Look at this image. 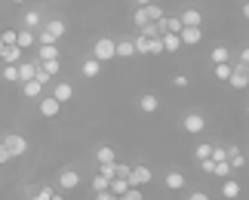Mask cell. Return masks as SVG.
I'll use <instances>...</instances> for the list:
<instances>
[{
    "mask_svg": "<svg viewBox=\"0 0 249 200\" xmlns=\"http://www.w3.org/2000/svg\"><path fill=\"white\" fill-rule=\"evenodd\" d=\"M62 37H65V22H62V18H50V22L40 25L37 43H59Z\"/></svg>",
    "mask_w": 249,
    "mask_h": 200,
    "instance_id": "obj_1",
    "label": "cell"
},
{
    "mask_svg": "<svg viewBox=\"0 0 249 200\" xmlns=\"http://www.w3.org/2000/svg\"><path fill=\"white\" fill-rule=\"evenodd\" d=\"M92 59H99L102 65L117 59V40H111V37H99V40L92 43Z\"/></svg>",
    "mask_w": 249,
    "mask_h": 200,
    "instance_id": "obj_2",
    "label": "cell"
},
{
    "mask_svg": "<svg viewBox=\"0 0 249 200\" xmlns=\"http://www.w3.org/2000/svg\"><path fill=\"white\" fill-rule=\"evenodd\" d=\"M228 83H231L234 90H246L249 87V65H234L231 68V77H228Z\"/></svg>",
    "mask_w": 249,
    "mask_h": 200,
    "instance_id": "obj_3",
    "label": "cell"
},
{
    "mask_svg": "<svg viewBox=\"0 0 249 200\" xmlns=\"http://www.w3.org/2000/svg\"><path fill=\"white\" fill-rule=\"evenodd\" d=\"M3 145H6V151L13 157H22L28 151V142H25V136H18V132H9V136L3 139Z\"/></svg>",
    "mask_w": 249,
    "mask_h": 200,
    "instance_id": "obj_4",
    "label": "cell"
},
{
    "mask_svg": "<svg viewBox=\"0 0 249 200\" xmlns=\"http://www.w3.org/2000/svg\"><path fill=\"white\" fill-rule=\"evenodd\" d=\"M151 179H154V173H151L148 166H132V173H129L126 182H129V188H145Z\"/></svg>",
    "mask_w": 249,
    "mask_h": 200,
    "instance_id": "obj_5",
    "label": "cell"
},
{
    "mask_svg": "<svg viewBox=\"0 0 249 200\" xmlns=\"http://www.w3.org/2000/svg\"><path fill=\"white\" fill-rule=\"evenodd\" d=\"M59 111H62V102H59V99H55V96H53V92H50V96H43V99H40V114H43V117H46V120H53V117H59Z\"/></svg>",
    "mask_w": 249,
    "mask_h": 200,
    "instance_id": "obj_6",
    "label": "cell"
},
{
    "mask_svg": "<svg viewBox=\"0 0 249 200\" xmlns=\"http://www.w3.org/2000/svg\"><path fill=\"white\" fill-rule=\"evenodd\" d=\"M178 37H181V46H194V43L203 40V31H200L197 25H185V28L178 31Z\"/></svg>",
    "mask_w": 249,
    "mask_h": 200,
    "instance_id": "obj_7",
    "label": "cell"
},
{
    "mask_svg": "<svg viewBox=\"0 0 249 200\" xmlns=\"http://www.w3.org/2000/svg\"><path fill=\"white\" fill-rule=\"evenodd\" d=\"M22 46H3L0 50V65H18L22 62Z\"/></svg>",
    "mask_w": 249,
    "mask_h": 200,
    "instance_id": "obj_8",
    "label": "cell"
},
{
    "mask_svg": "<svg viewBox=\"0 0 249 200\" xmlns=\"http://www.w3.org/2000/svg\"><path fill=\"white\" fill-rule=\"evenodd\" d=\"M203 127H206V120L200 117V114H188V117L181 120V129H185V132H191V136H197V132H203Z\"/></svg>",
    "mask_w": 249,
    "mask_h": 200,
    "instance_id": "obj_9",
    "label": "cell"
},
{
    "mask_svg": "<svg viewBox=\"0 0 249 200\" xmlns=\"http://www.w3.org/2000/svg\"><path fill=\"white\" fill-rule=\"evenodd\" d=\"M59 185L65 188V191H71V188H77L80 185V173H77V169H62V173H59Z\"/></svg>",
    "mask_w": 249,
    "mask_h": 200,
    "instance_id": "obj_10",
    "label": "cell"
},
{
    "mask_svg": "<svg viewBox=\"0 0 249 200\" xmlns=\"http://www.w3.org/2000/svg\"><path fill=\"white\" fill-rule=\"evenodd\" d=\"M37 65H40V59H34V62H18V83H28V80H34V74H37Z\"/></svg>",
    "mask_w": 249,
    "mask_h": 200,
    "instance_id": "obj_11",
    "label": "cell"
},
{
    "mask_svg": "<svg viewBox=\"0 0 249 200\" xmlns=\"http://www.w3.org/2000/svg\"><path fill=\"white\" fill-rule=\"evenodd\" d=\"M240 191H243L240 182H234L231 176L222 179V197H225V200H237V197H240Z\"/></svg>",
    "mask_w": 249,
    "mask_h": 200,
    "instance_id": "obj_12",
    "label": "cell"
},
{
    "mask_svg": "<svg viewBox=\"0 0 249 200\" xmlns=\"http://www.w3.org/2000/svg\"><path fill=\"white\" fill-rule=\"evenodd\" d=\"M53 96H55V99H59V102L65 105V102H71V99H74V87L62 80V83H55V87H53Z\"/></svg>",
    "mask_w": 249,
    "mask_h": 200,
    "instance_id": "obj_13",
    "label": "cell"
},
{
    "mask_svg": "<svg viewBox=\"0 0 249 200\" xmlns=\"http://www.w3.org/2000/svg\"><path fill=\"white\" fill-rule=\"evenodd\" d=\"M178 18H181V25H197V28H200V22H203V13H200L197 6H188Z\"/></svg>",
    "mask_w": 249,
    "mask_h": 200,
    "instance_id": "obj_14",
    "label": "cell"
},
{
    "mask_svg": "<svg viewBox=\"0 0 249 200\" xmlns=\"http://www.w3.org/2000/svg\"><path fill=\"white\" fill-rule=\"evenodd\" d=\"M163 182H166V188H169V191H181V188H185V176H181L178 169H169Z\"/></svg>",
    "mask_w": 249,
    "mask_h": 200,
    "instance_id": "obj_15",
    "label": "cell"
},
{
    "mask_svg": "<svg viewBox=\"0 0 249 200\" xmlns=\"http://www.w3.org/2000/svg\"><path fill=\"white\" fill-rule=\"evenodd\" d=\"M37 59H40V62L59 59V46H55V43H40V46H37Z\"/></svg>",
    "mask_w": 249,
    "mask_h": 200,
    "instance_id": "obj_16",
    "label": "cell"
},
{
    "mask_svg": "<svg viewBox=\"0 0 249 200\" xmlns=\"http://www.w3.org/2000/svg\"><path fill=\"white\" fill-rule=\"evenodd\" d=\"M160 40H163V53H178V50H181V37L172 34V31H166Z\"/></svg>",
    "mask_w": 249,
    "mask_h": 200,
    "instance_id": "obj_17",
    "label": "cell"
},
{
    "mask_svg": "<svg viewBox=\"0 0 249 200\" xmlns=\"http://www.w3.org/2000/svg\"><path fill=\"white\" fill-rule=\"evenodd\" d=\"M34 43H37V34L31 31V28H22V31L16 34V46H22V50L25 46H34Z\"/></svg>",
    "mask_w": 249,
    "mask_h": 200,
    "instance_id": "obj_18",
    "label": "cell"
},
{
    "mask_svg": "<svg viewBox=\"0 0 249 200\" xmlns=\"http://www.w3.org/2000/svg\"><path fill=\"white\" fill-rule=\"evenodd\" d=\"M157 105H160V99L154 96V92H145V96L139 99V108L145 111V114H154V111H157Z\"/></svg>",
    "mask_w": 249,
    "mask_h": 200,
    "instance_id": "obj_19",
    "label": "cell"
},
{
    "mask_svg": "<svg viewBox=\"0 0 249 200\" xmlns=\"http://www.w3.org/2000/svg\"><path fill=\"white\" fill-rule=\"evenodd\" d=\"M80 71H83V77H89V80H92V77H99V71H102V62L89 55V59L83 62V68H80Z\"/></svg>",
    "mask_w": 249,
    "mask_h": 200,
    "instance_id": "obj_20",
    "label": "cell"
},
{
    "mask_svg": "<svg viewBox=\"0 0 249 200\" xmlns=\"http://www.w3.org/2000/svg\"><path fill=\"white\" fill-rule=\"evenodd\" d=\"M22 22H25V28H31V31H37V28L43 25V18H40V9H28Z\"/></svg>",
    "mask_w": 249,
    "mask_h": 200,
    "instance_id": "obj_21",
    "label": "cell"
},
{
    "mask_svg": "<svg viewBox=\"0 0 249 200\" xmlns=\"http://www.w3.org/2000/svg\"><path fill=\"white\" fill-rule=\"evenodd\" d=\"M95 160H99V164H114V160H117V154H114L111 145H99V151H95Z\"/></svg>",
    "mask_w": 249,
    "mask_h": 200,
    "instance_id": "obj_22",
    "label": "cell"
},
{
    "mask_svg": "<svg viewBox=\"0 0 249 200\" xmlns=\"http://www.w3.org/2000/svg\"><path fill=\"white\" fill-rule=\"evenodd\" d=\"M22 87H25V99H40L43 96V83H37V80H28Z\"/></svg>",
    "mask_w": 249,
    "mask_h": 200,
    "instance_id": "obj_23",
    "label": "cell"
},
{
    "mask_svg": "<svg viewBox=\"0 0 249 200\" xmlns=\"http://www.w3.org/2000/svg\"><path fill=\"white\" fill-rule=\"evenodd\" d=\"M0 77L6 83H18V65H0Z\"/></svg>",
    "mask_w": 249,
    "mask_h": 200,
    "instance_id": "obj_24",
    "label": "cell"
},
{
    "mask_svg": "<svg viewBox=\"0 0 249 200\" xmlns=\"http://www.w3.org/2000/svg\"><path fill=\"white\" fill-rule=\"evenodd\" d=\"M136 55V43L132 40H120L117 43V59H132Z\"/></svg>",
    "mask_w": 249,
    "mask_h": 200,
    "instance_id": "obj_25",
    "label": "cell"
},
{
    "mask_svg": "<svg viewBox=\"0 0 249 200\" xmlns=\"http://www.w3.org/2000/svg\"><path fill=\"white\" fill-rule=\"evenodd\" d=\"M108 191L120 197V194H126V191H129V182H126V179H111V185H108Z\"/></svg>",
    "mask_w": 249,
    "mask_h": 200,
    "instance_id": "obj_26",
    "label": "cell"
},
{
    "mask_svg": "<svg viewBox=\"0 0 249 200\" xmlns=\"http://www.w3.org/2000/svg\"><path fill=\"white\" fill-rule=\"evenodd\" d=\"M132 22H136V28L142 31V28L151 22V18H148V9H145V6H136V16H132Z\"/></svg>",
    "mask_w": 249,
    "mask_h": 200,
    "instance_id": "obj_27",
    "label": "cell"
},
{
    "mask_svg": "<svg viewBox=\"0 0 249 200\" xmlns=\"http://www.w3.org/2000/svg\"><path fill=\"white\" fill-rule=\"evenodd\" d=\"M145 9H148V18H151V22H160V18H163V6L154 3V0H151V3H148Z\"/></svg>",
    "mask_w": 249,
    "mask_h": 200,
    "instance_id": "obj_28",
    "label": "cell"
},
{
    "mask_svg": "<svg viewBox=\"0 0 249 200\" xmlns=\"http://www.w3.org/2000/svg\"><path fill=\"white\" fill-rule=\"evenodd\" d=\"M209 59L218 65V62H228V59H231V53H228V46H215V50L209 53Z\"/></svg>",
    "mask_w": 249,
    "mask_h": 200,
    "instance_id": "obj_29",
    "label": "cell"
},
{
    "mask_svg": "<svg viewBox=\"0 0 249 200\" xmlns=\"http://www.w3.org/2000/svg\"><path fill=\"white\" fill-rule=\"evenodd\" d=\"M231 173H234V169H231V164H228V160H218L215 169H213V176H218V179H228Z\"/></svg>",
    "mask_w": 249,
    "mask_h": 200,
    "instance_id": "obj_30",
    "label": "cell"
},
{
    "mask_svg": "<svg viewBox=\"0 0 249 200\" xmlns=\"http://www.w3.org/2000/svg\"><path fill=\"white\" fill-rule=\"evenodd\" d=\"M108 185H111V179H108V176L95 173V179H92V191H108Z\"/></svg>",
    "mask_w": 249,
    "mask_h": 200,
    "instance_id": "obj_31",
    "label": "cell"
},
{
    "mask_svg": "<svg viewBox=\"0 0 249 200\" xmlns=\"http://www.w3.org/2000/svg\"><path fill=\"white\" fill-rule=\"evenodd\" d=\"M213 74H215V80H228V77H231V65H228V62H218Z\"/></svg>",
    "mask_w": 249,
    "mask_h": 200,
    "instance_id": "obj_32",
    "label": "cell"
},
{
    "mask_svg": "<svg viewBox=\"0 0 249 200\" xmlns=\"http://www.w3.org/2000/svg\"><path fill=\"white\" fill-rule=\"evenodd\" d=\"M163 53V40L160 37H148V55H160Z\"/></svg>",
    "mask_w": 249,
    "mask_h": 200,
    "instance_id": "obj_33",
    "label": "cell"
},
{
    "mask_svg": "<svg viewBox=\"0 0 249 200\" xmlns=\"http://www.w3.org/2000/svg\"><path fill=\"white\" fill-rule=\"evenodd\" d=\"M129 173H132L129 164H120V160L114 164V179H129Z\"/></svg>",
    "mask_w": 249,
    "mask_h": 200,
    "instance_id": "obj_34",
    "label": "cell"
},
{
    "mask_svg": "<svg viewBox=\"0 0 249 200\" xmlns=\"http://www.w3.org/2000/svg\"><path fill=\"white\" fill-rule=\"evenodd\" d=\"M40 68L50 74V77H55L59 74V59H50V62H40Z\"/></svg>",
    "mask_w": 249,
    "mask_h": 200,
    "instance_id": "obj_35",
    "label": "cell"
},
{
    "mask_svg": "<svg viewBox=\"0 0 249 200\" xmlns=\"http://www.w3.org/2000/svg\"><path fill=\"white\" fill-rule=\"evenodd\" d=\"M120 200H145V194H142V188H129L126 194H120Z\"/></svg>",
    "mask_w": 249,
    "mask_h": 200,
    "instance_id": "obj_36",
    "label": "cell"
},
{
    "mask_svg": "<svg viewBox=\"0 0 249 200\" xmlns=\"http://www.w3.org/2000/svg\"><path fill=\"white\" fill-rule=\"evenodd\" d=\"M213 160L218 164V160H228V148L225 145H213Z\"/></svg>",
    "mask_w": 249,
    "mask_h": 200,
    "instance_id": "obj_37",
    "label": "cell"
},
{
    "mask_svg": "<svg viewBox=\"0 0 249 200\" xmlns=\"http://www.w3.org/2000/svg\"><path fill=\"white\" fill-rule=\"evenodd\" d=\"M16 34H18V31H13V28L0 31V37H3V43H6V46H16Z\"/></svg>",
    "mask_w": 249,
    "mask_h": 200,
    "instance_id": "obj_38",
    "label": "cell"
},
{
    "mask_svg": "<svg viewBox=\"0 0 249 200\" xmlns=\"http://www.w3.org/2000/svg\"><path fill=\"white\" fill-rule=\"evenodd\" d=\"M213 157V145H197V160H206Z\"/></svg>",
    "mask_w": 249,
    "mask_h": 200,
    "instance_id": "obj_39",
    "label": "cell"
},
{
    "mask_svg": "<svg viewBox=\"0 0 249 200\" xmlns=\"http://www.w3.org/2000/svg\"><path fill=\"white\" fill-rule=\"evenodd\" d=\"M197 166L203 169V173H213V169H215V160H213V157H206V160H197Z\"/></svg>",
    "mask_w": 249,
    "mask_h": 200,
    "instance_id": "obj_40",
    "label": "cell"
},
{
    "mask_svg": "<svg viewBox=\"0 0 249 200\" xmlns=\"http://www.w3.org/2000/svg\"><path fill=\"white\" fill-rule=\"evenodd\" d=\"M9 160H13V154H9V151H6V145L0 142V166H3V164H9Z\"/></svg>",
    "mask_w": 249,
    "mask_h": 200,
    "instance_id": "obj_41",
    "label": "cell"
},
{
    "mask_svg": "<svg viewBox=\"0 0 249 200\" xmlns=\"http://www.w3.org/2000/svg\"><path fill=\"white\" fill-rule=\"evenodd\" d=\"M172 83H176L178 90H185V87H188V77H185V74H176V77H172Z\"/></svg>",
    "mask_w": 249,
    "mask_h": 200,
    "instance_id": "obj_42",
    "label": "cell"
},
{
    "mask_svg": "<svg viewBox=\"0 0 249 200\" xmlns=\"http://www.w3.org/2000/svg\"><path fill=\"white\" fill-rule=\"evenodd\" d=\"M95 200H120V197L111 194V191H95Z\"/></svg>",
    "mask_w": 249,
    "mask_h": 200,
    "instance_id": "obj_43",
    "label": "cell"
},
{
    "mask_svg": "<svg viewBox=\"0 0 249 200\" xmlns=\"http://www.w3.org/2000/svg\"><path fill=\"white\" fill-rule=\"evenodd\" d=\"M53 194H55V191H53V188H50V185H46V188H40V191H37V197H40V200H50Z\"/></svg>",
    "mask_w": 249,
    "mask_h": 200,
    "instance_id": "obj_44",
    "label": "cell"
},
{
    "mask_svg": "<svg viewBox=\"0 0 249 200\" xmlns=\"http://www.w3.org/2000/svg\"><path fill=\"white\" fill-rule=\"evenodd\" d=\"M240 62H243V65H249V46H243V53H240Z\"/></svg>",
    "mask_w": 249,
    "mask_h": 200,
    "instance_id": "obj_45",
    "label": "cell"
},
{
    "mask_svg": "<svg viewBox=\"0 0 249 200\" xmlns=\"http://www.w3.org/2000/svg\"><path fill=\"white\" fill-rule=\"evenodd\" d=\"M188 200H209V194H203V191H197V194H191Z\"/></svg>",
    "mask_w": 249,
    "mask_h": 200,
    "instance_id": "obj_46",
    "label": "cell"
},
{
    "mask_svg": "<svg viewBox=\"0 0 249 200\" xmlns=\"http://www.w3.org/2000/svg\"><path fill=\"white\" fill-rule=\"evenodd\" d=\"M243 18L249 22V0H243Z\"/></svg>",
    "mask_w": 249,
    "mask_h": 200,
    "instance_id": "obj_47",
    "label": "cell"
},
{
    "mask_svg": "<svg viewBox=\"0 0 249 200\" xmlns=\"http://www.w3.org/2000/svg\"><path fill=\"white\" fill-rule=\"evenodd\" d=\"M151 3V0H136V6H148Z\"/></svg>",
    "mask_w": 249,
    "mask_h": 200,
    "instance_id": "obj_48",
    "label": "cell"
},
{
    "mask_svg": "<svg viewBox=\"0 0 249 200\" xmlns=\"http://www.w3.org/2000/svg\"><path fill=\"white\" fill-rule=\"evenodd\" d=\"M50 200H65V197H62V194H53V197H50Z\"/></svg>",
    "mask_w": 249,
    "mask_h": 200,
    "instance_id": "obj_49",
    "label": "cell"
},
{
    "mask_svg": "<svg viewBox=\"0 0 249 200\" xmlns=\"http://www.w3.org/2000/svg\"><path fill=\"white\" fill-rule=\"evenodd\" d=\"M3 46H6V43H3V37H0V50H3Z\"/></svg>",
    "mask_w": 249,
    "mask_h": 200,
    "instance_id": "obj_50",
    "label": "cell"
},
{
    "mask_svg": "<svg viewBox=\"0 0 249 200\" xmlns=\"http://www.w3.org/2000/svg\"><path fill=\"white\" fill-rule=\"evenodd\" d=\"M28 200H40V197H37V194H34V197H28Z\"/></svg>",
    "mask_w": 249,
    "mask_h": 200,
    "instance_id": "obj_51",
    "label": "cell"
},
{
    "mask_svg": "<svg viewBox=\"0 0 249 200\" xmlns=\"http://www.w3.org/2000/svg\"><path fill=\"white\" fill-rule=\"evenodd\" d=\"M246 117H249V102H246Z\"/></svg>",
    "mask_w": 249,
    "mask_h": 200,
    "instance_id": "obj_52",
    "label": "cell"
},
{
    "mask_svg": "<svg viewBox=\"0 0 249 200\" xmlns=\"http://www.w3.org/2000/svg\"><path fill=\"white\" fill-rule=\"evenodd\" d=\"M13 3H25V0H13Z\"/></svg>",
    "mask_w": 249,
    "mask_h": 200,
    "instance_id": "obj_53",
    "label": "cell"
},
{
    "mask_svg": "<svg viewBox=\"0 0 249 200\" xmlns=\"http://www.w3.org/2000/svg\"><path fill=\"white\" fill-rule=\"evenodd\" d=\"M246 90H249V87H246Z\"/></svg>",
    "mask_w": 249,
    "mask_h": 200,
    "instance_id": "obj_54",
    "label": "cell"
}]
</instances>
